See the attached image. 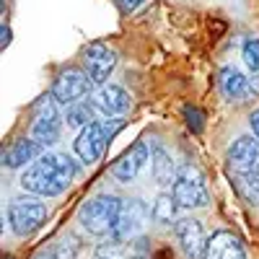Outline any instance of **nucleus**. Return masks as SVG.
Segmentation results:
<instances>
[{
	"label": "nucleus",
	"mask_w": 259,
	"mask_h": 259,
	"mask_svg": "<svg viewBox=\"0 0 259 259\" xmlns=\"http://www.w3.org/2000/svg\"><path fill=\"white\" fill-rule=\"evenodd\" d=\"M36 259H57V254H55V249H50V251H41V254H36Z\"/></svg>",
	"instance_id": "27"
},
{
	"label": "nucleus",
	"mask_w": 259,
	"mask_h": 259,
	"mask_svg": "<svg viewBox=\"0 0 259 259\" xmlns=\"http://www.w3.org/2000/svg\"><path fill=\"white\" fill-rule=\"evenodd\" d=\"M182 114H184V122H187V127L192 130V133H202V127H205V114L197 109V106H184V109H182Z\"/></svg>",
	"instance_id": "23"
},
{
	"label": "nucleus",
	"mask_w": 259,
	"mask_h": 259,
	"mask_svg": "<svg viewBox=\"0 0 259 259\" xmlns=\"http://www.w3.org/2000/svg\"><path fill=\"white\" fill-rule=\"evenodd\" d=\"M148 218H150V207H145L143 200H138V197L122 200L117 223H114V231H112V239H117V241H122V244L135 241L138 236L143 233Z\"/></svg>",
	"instance_id": "7"
},
{
	"label": "nucleus",
	"mask_w": 259,
	"mask_h": 259,
	"mask_svg": "<svg viewBox=\"0 0 259 259\" xmlns=\"http://www.w3.org/2000/svg\"><path fill=\"white\" fill-rule=\"evenodd\" d=\"M0 36H3V39H0V47L6 50V47L11 45V26H6V24H3V29H0Z\"/></svg>",
	"instance_id": "26"
},
{
	"label": "nucleus",
	"mask_w": 259,
	"mask_h": 259,
	"mask_svg": "<svg viewBox=\"0 0 259 259\" xmlns=\"http://www.w3.org/2000/svg\"><path fill=\"white\" fill-rule=\"evenodd\" d=\"M122 200L114 194H96L89 202H83L78 210V223L91 236H106L114 231Z\"/></svg>",
	"instance_id": "2"
},
{
	"label": "nucleus",
	"mask_w": 259,
	"mask_h": 259,
	"mask_svg": "<svg viewBox=\"0 0 259 259\" xmlns=\"http://www.w3.org/2000/svg\"><path fill=\"white\" fill-rule=\"evenodd\" d=\"M75 177H78V166L70 156L45 153L34 163H29V168L21 177V187L29 194H36V197H57L70 187Z\"/></svg>",
	"instance_id": "1"
},
{
	"label": "nucleus",
	"mask_w": 259,
	"mask_h": 259,
	"mask_svg": "<svg viewBox=\"0 0 259 259\" xmlns=\"http://www.w3.org/2000/svg\"><path fill=\"white\" fill-rule=\"evenodd\" d=\"M249 127H251V133H254V138L259 140V109H254V112L249 114Z\"/></svg>",
	"instance_id": "24"
},
{
	"label": "nucleus",
	"mask_w": 259,
	"mask_h": 259,
	"mask_svg": "<svg viewBox=\"0 0 259 259\" xmlns=\"http://www.w3.org/2000/svg\"><path fill=\"white\" fill-rule=\"evenodd\" d=\"M133 246H124L122 241L112 239L109 244H101L96 251V259H145V239L130 241Z\"/></svg>",
	"instance_id": "18"
},
{
	"label": "nucleus",
	"mask_w": 259,
	"mask_h": 259,
	"mask_svg": "<svg viewBox=\"0 0 259 259\" xmlns=\"http://www.w3.org/2000/svg\"><path fill=\"white\" fill-rule=\"evenodd\" d=\"M182 205L177 202L174 197V192H163L156 197L153 207H150V221H156L161 226H171V223H177V210Z\"/></svg>",
	"instance_id": "19"
},
{
	"label": "nucleus",
	"mask_w": 259,
	"mask_h": 259,
	"mask_svg": "<svg viewBox=\"0 0 259 259\" xmlns=\"http://www.w3.org/2000/svg\"><path fill=\"white\" fill-rule=\"evenodd\" d=\"M174 231H177V239H179L184 254L189 259H202L205 246H207V236H205L202 223L197 218H179L174 223Z\"/></svg>",
	"instance_id": "14"
},
{
	"label": "nucleus",
	"mask_w": 259,
	"mask_h": 259,
	"mask_svg": "<svg viewBox=\"0 0 259 259\" xmlns=\"http://www.w3.org/2000/svg\"><path fill=\"white\" fill-rule=\"evenodd\" d=\"M117 130H119V122H114V119H94L91 124L80 127V133L73 143L75 156L85 166L96 163L106 153V145H109V140L114 138Z\"/></svg>",
	"instance_id": "3"
},
{
	"label": "nucleus",
	"mask_w": 259,
	"mask_h": 259,
	"mask_svg": "<svg viewBox=\"0 0 259 259\" xmlns=\"http://www.w3.org/2000/svg\"><path fill=\"white\" fill-rule=\"evenodd\" d=\"M41 143H36L34 138H21L16 140L6 153H3V166L8 168H21V166H26V163H34L41 153Z\"/></svg>",
	"instance_id": "16"
},
{
	"label": "nucleus",
	"mask_w": 259,
	"mask_h": 259,
	"mask_svg": "<svg viewBox=\"0 0 259 259\" xmlns=\"http://www.w3.org/2000/svg\"><path fill=\"white\" fill-rule=\"evenodd\" d=\"M218 85H221V94L228 99V101H236V104H244L249 99H254V83L233 65H226L218 73Z\"/></svg>",
	"instance_id": "13"
},
{
	"label": "nucleus",
	"mask_w": 259,
	"mask_h": 259,
	"mask_svg": "<svg viewBox=\"0 0 259 259\" xmlns=\"http://www.w3.org/2000/svg\"><path fill=\"white\" fill-rule=\"evenodd\" d=\"M236 187L246 202L259 205V177H236Z\"/></svg>",
	"instance_id": "22"
},
{
	"label": "nucleus",
	"mask_w": 259,
	"mask_h": 259,
	"mask_svg": "<svg viewBox=\"0 0 259 259\" xmlns=\"http://www.w3.org/2000/svg\"><path fill=\"white\" fill-rule=\"evenodd\" d=\"M145 3V0H119V6L127 11V13H133V11H138L140 6Z\"/></svg>",
	"instance_id": "25"
},
{
	"label": "nucleus",
	"mask_w": 259,
	"mask_h": 259,
	"mask_svg": "<svg viewBox=\"0 0 259 259\" xmlns=\"http://www.w3.org/2000/svg\"><path fill=\"white\" fill-rule=\"evenodd\" d=\"M171 192H174V197L182 207H205L210 202L202 171L192 163H184L177 171V182L171 184Z\"/></svg>",
	"instance_id": "6"
},
{
	"label": "nucleus",
	"mask_w": 259,
	"mask_h": 259,
	"mask_svg": "<svg viewBox=\"0 0 259 259\" xmlns=\"http://www.w3.org/2000/svg\"><path fill=\"white\" fill-rule=\"evenodd\" d=\"M91 85H94V80L89 78V73H85V70L68 68V70L57 73L50 94L55 96V101H57L60 106H65V109H68V106H73V104H78V101H83L85 96H89Z\"/></svg>",
	"instance_id": "8"
},
{
	"label": "nucleus",
	"mask_w": 259,
	"mask_h": 259,
	"mask_svg": "<svg viewBox=\"0 0 259 259\" xmlns=\"http://www.w3.org/2000/svg\"><path fill=\"white\" fill-rule=\"evenodd\" d=\"M96 112L104 114V117H122L130 112V106H133V99L130 94L122 89V85H114V83H104L99 85V91L94 94V101Z\"/></svg>",
	"instance_id": "12"
},
{
	"label": "nucleus",
	"mask_w": 259,
	"mask_h": 259,
	"mask_svg": "<svg viewBox=\"0 0 259 259\" xmlns=\"http://www.w3.org/2000/svg\"><path fill=\"white\" fill-rule=\"evenodd\" d=\"M83 65L94 85H104L117 68V52L109 45H104V41H91L83 50Z\"/></svg>",
	"instance_id": "9"
},
{
	"label": "nucleus",
	"mask_w": 259,
	"mask_h": 259,
	"mask_svg": "<svg viewBox=\"0 0 259 259\" xmlns=\"http://www.w3.org/2000/svg\"><path fill=\"white\" fill-rule=\"evenodd\" d=\"M94 112H96L94 104L78 101V104L68 106V112H65V122H68V127H85V124L94 122Z\"/></svg>",
	"instance_id": "20"
},
{
	"label": "nucleus",
	"mask_w": 259,
	"mask_h": 259,
	"mask_svg": "<svg viewBox=\"0 0 259 259\" xmlns=\"http://www.w3.org/2000/svg\"><path fill=\"white\" fill-rule=\"evenodd\" d=\"M150 171H153V179L161 187H168L177 182V166L174 158L168 156V150L163 145H153L150 148Z\"/></svg>",
	"instance_id": "17"
},
{
	"label": "nucleus",
	"mask_w": 259,
	"mask_h": 259,
	"mask_svg": "<svg viewBox=\"0 0 259 259\" xmlns=\"http://www.w3.org/2000/svg\"><path fill=\"white\" fill-rule=\"evenodd\" d=\"M150 161V150L143 140L133 143L124 153L114 161L112 166V177L119 182V184H130V182H135V177L143 171V166Z\"/></svg>",
	"instance_id": "11"
},
{
	"label": "nucleus",
	"mask_w": 259,
	"mask_h": 259,
	"mask_svg": "<svg viewBox=\"0 0 259 259\" xmlns=\"http://www.w3.org/2000/svg\"><path fill=\"white\" fill-rule=\"evenodd\" d=\"M57 101H55V96L50 94V96H41L39 101H36V106H34V122H31V138L36 140V143H41L45 148H50V145H55L57 140H60V135H62V114H60V109H57Z\"/></svg>",
	"instance_id": "5"
},
{
	"label": "nucleus",
	"mask_w": 259,
	"mask_h": 259,
	"mask_svg": "<svg viewBox=\"0 0 259 259\" xmlns=\"http://www.w3.org/2000/svg\"><path fill=\"white\" fill-rule=\"evenodd\" d=\"M241 57H244V65H246L251 73H259V39L256 36H246L244 39Z\"/></svg>",
	"instance_id": "21"
},
{
	"label": "nucleus",
	"mask_w": 259,
	"mask_h": 259,
	"mask_svg": "<svg viewBox=\"0 0 259 259\" xmlns=\"http://www.w3.org/2000/svg\"><path fill=\"white\" fill-rule=\"evenodd\" d=\"M228 166L236 177H259V140L239 138L228 148Z\"/></svg>",
	"instance_id": "10"
},
{
	"label": "nucleus",
	"mask_w": 259,
	"mask_h": 259,
	"mask_svg": "<svg viewBox=\"0 0 259 259\" xmlns=\"http://www.w3.org/2000/svg\"><path fill=\"white\" fill-rule=\"evenodd\" d=\"M47 212H50L47 205L41 202L36 194L26 192V197L11 200V205H8V223H11L16 236L26 239V236H31L34 231L41 228V223L47 221Z\"/></svg>",
	"instance_id": "4"
},
{
	"label": "nucleus",
	"mask_w": 259,
	"mask_h": 259,
	"mask_svg": "<svg viewBox=\"0 0 259 259\" xmlns=\"http://www.w3.org/2000/svg\"><path fill=\"white\" fill-rule=\"evenodd\" d=\"M202 259H246V249L233 231H215L207 239Z\"/></svg>",
	"instance_id": "15"
}]
</instances>
